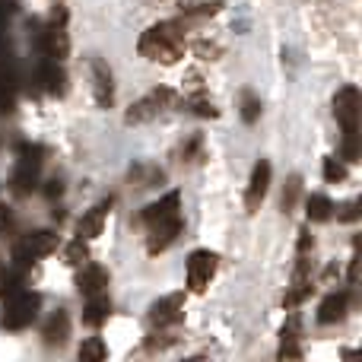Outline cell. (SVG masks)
I'll list each match as a JSON object with an SVG mask.
<instances>
[{
	"mask_svg": "<svg viewBox=\"0 0 362 362\" xmlns=\"http://www.w3.org/2000/svg\"><path fill=\"white\" fill-rule=\"evenodd\" d=\"M334 115L344 124V134H359V89L344 86L334 95Z\"/></svg>",
	"mask_w": 362,
	"mask_h": 362,
	"instance_id": "3",
	"label": "cell"
},
{
	"mask_svg": "<svg viewBox=\"0 0 362 362\" xmlns=\"http://www.w3.org/2000/svg\"><path fill=\"white\" fill-rule=\"evenodd\" d=\"M108 210H112V200H102V204H95L93 210L86 213V216L76 223V235L83 238V242H89V238H95L102 232V226H105V216Z\"/></svg>",
	"mask_w": 362,
	"mask_h": 362,
	"instance_id": "9",
	"label": "cell"
},
{
	"mask_svg": "<svg viewBox=\"0 0 362 362\" xmlns=\"http://www.w3.org/2000/svg\"><path fill=\"white\" fill-rule=\"evenodd\" d=\"M216 261L219 257L206 248L191 251V257H187V289H191V293H204V289L210 286L213 274H216Z\"/></svg>",
	"mask_w": 362,
	"mask_h": 362,
	"instance_id": "2",
	"label": "cell"
},
{
	"mask_svg": "<svg viewBox=\"0 0 362 362\" xmlns=\"http://www.w3.org/2000/svg\"><path fill=\"white\" fill-rule=\"evenodd\" d=\"M54 248H57V235H51V232H32V235L25 238V251H29L32 257L51 255Z\"/></svg>",
	"mask_w": 362,
	"mask_h": 362,
	"instance_id": "16",
	"label": "cell"
},
{
	"mask_svg": "<svg viewBox=\"0 0 362 362\" xmlns=\"http://www.w3.org/2000/svg\"><path fill=\"white\" fill-rule=\"evenodd\" d=\"M140 54L150 61H163V64H175L178 57H185V32L181 23L169 19V23H156L140 35Z\"/></svg>",
	"mask_w": 362,
	"mask_h": 362,
	"instance_id": "1",
	"label": "cell"
},
{
	"mask_svg": "<svg viewBox=\"0 0 362 362\" xmlns=\"http://www.w3.org/2000/svg\"><path fill=\"white\" fill-rule=\"evenodd\" d=\"M86 257H89V251H86V245H83V238H76V242L67 245V261L70 264H83Z\"/></svg>",
	"mask_w": 362,
	"mask_h": 362,
	"instance_id": "23",
	"label": "cell"
},
{
	"mask_svg": "<svg viewBox=\"0 0 362 362\" xmlns=\"http://www.w3.org/2000/svg\"><path fill=\"white\" fill-rule=\"evenodd\" d=\"M108 286V274L99 267V264H86L80 274V280H76V289H80V296H86V299H93V296H102Z\"/></svg>",
	"mask_w": 362,
	"mask_h": 362,
	"instance_id": "10",
	"label": "cell"
},
{
	"mask_svg": "<svg viewBox=\"0 0 362 362\" xmlns=\"http://www.w3.org/2000/svg\"><path fill=\"white\" fill-rule=\"evenodd\" d=\"M67 334H70V321H67V315L64 312H57V315H51L48 318V325H45V331H42V337H45V344L48 346H61L64 340H67Z\"/></svg>",
	"mask_w": 362,
	"mask_h": 362,
	"instance_id": "14",
	"label": "cell"
},
{
	"mask_svg": "<svg viewBox=\"0 0 362 362\" xmlns=\"http://www.w3.org/2000/svg\"><path fill=\"white\" fill-rule=\"evenodd\" d=\"M267 187H270V163L261 159V163H255V169H251L248 191H245V210L255 213L257 206L264 204V197H267Z\"/></svg>",
	"mask_w": 362,
	"mask_h": 362,
	"instance_id": "6",
	"label": "cell"
},
{
	"mask_svg": "<svg viewBox=\"0 0 362 362\" xmlns=\"http://www.w3.org/2000/svg\"><path fill=\"white\" fill-rule=\"evenodd\" d=\"M191 108H194V115H200V118H216L219 115V108L213 105L210 99H191Z\"/></svg>",
	"mask_w": 362,
	"mask_h": 362,
	"instance_id": "22",
	"label": "cell"
},
{
	"mask_svg": "<svg viewBox=\"0 0 362 362\" xmlns=\"http://www.w3.org/2000/svg\"><path fill=\"white\" fill-rule=\"evenodd\" d=\"M340 219H346V223H350V219H356V204H346L344 213H340Z\"/></svg>",
	"mask_w": 362,
	"mask_h": 362,
	"instance_id": "26",
	"label": "cell"
},
{
	"mask_svg": "<svg viewBox=\"0 0 362 362\" xmlns=\"http://www.w3.org/2000/svg\"><path fill=\"white\" fill-rule=\"evenodd\" d=\"M223 10V0H210V4H191L185 6V16H213Z\"/></svg>",
	"mask_w": 362,
	"mask_h": 362,
	"instance_id": "19",
	"label": "cell"
},
{
	"mask_svg": "<svg viewBox=\"0 0 362 362\" xmlns=\"http://www.w3.org/2000/svg\"><path fill=\"white\" fill-rule=\"evenodd\" d=\"M35 305H38V296H29V293H16V296H10V312H6V318H4V325L6 327H25L32 318H35Z\"/></svg>",
	"mask_w": 362,
	"mask_h": 362,
	"instance_id": "8",
	"label": "cell"
},
{
	"mask_svg": "<svg viewBox=\"0 0 362 362\" xmlns=\"http://www.w3.org/2000/svg\"><path fill=\"white\" fill-rule=\"evenodd\" d=\"M305 206H308V219H312V223H327V219L334 216V204L325 194H312Z\"/></svg>",
	"mask_w": 362,
	"mask_h": 362,
	"instance_id": "17",
	"label": "cell"
},
{
	"mask_svg": "<svg viewBox=\"0 0 362 362\" xmlns=\"http://www.w3.org/2000/svg\"><path fill=\"white\" fill-rule=\"evenodd\" d=\"M178 206H181V194L178 191H169L163 200H156V204H150L140 216H144L146 226L159 223V219H169V216H178Z\"/></svg>",
	"mask_w": 362,
	"mask_h": 362,
	"instance_id": "12",
	"label": "cell"
},
{
	"mask_svg": "<svg viewBox=\"0 0 362 362\" xmlns=\"http://www.w3.org/2000/svg\"><path fill=\"white\" fill-rule=\"evenodd\" d=\"M185 223H181V213L178 216H169V219H159V223L150 226V255H159L165 251L169 245H175V238L181 235Z\"/></svg>",
	"mask_w": 362,
	"mask_h": 362,
	"instance_id": "7",
	"label": "cell"
},
{
	"mask_svg": "<svg viewBox=\"0 0 362 362\" xmlns=\"http://www.w3.org/2000/svg\"><path fill=\"white\" fill-rule=\"evenodd\" d=\"M346 302H350V296H346V293H331V296H327V299L318 305V321H321V325H334V321H344Z\"/></svg>",
	"mask_w": 362,
	"mask_h": 362,
	"instance_id": "13",
	"label": "cell"
},
{
	"mask_svg": "<svg viewBox=\"0 0 362 362\" xmlns=\"http://www.w3.org/2000/svg\"><path fill=\"white\" fill-rule=\"evenodd\" d=\"M108 315H112V302H108L105 296H93L86 312H83V321H86L89 327H99L102 321H108Z\"/></svg>",
	"mask_w": 362,
	"mask_h": 362,
	"instance_id": "15",
	"label": "cell"
},
{
	"mask_svg": "<svg viewBox=\"0 0 362 362\" xmlns=\"http://www.w3.org/2000/svg\"><path fill=\"white\" fill-rule=\"evenodd\" d=\"M325 178L331 181H344L346 178V165L344 163H337V159H325Z\"/></svg>",
	"mask_w": 362,
	"mask_h": 362,
	"instance_id": "21",
	"label": "cell"
},
{
	"mask_svg": "<svg viewBox=\"0 0 362 362\" xmlns=\"http://www.w3.org/2000/svg\"><path fill=\"white\" fill-rule=\"evenodd\" d=\"M257 115H261V102H257L255 95H245V112H242V118L251 124V121H255Z\"/></svg>",
	"mask_w": 362,
	"mask_h": 362,
	"instance_id": "24",
	"label": "cell"
},
{
	"mask_svg": "<svg viewBox=\"0 0 362 362\" xmlns=\"http://www.w3.org/2000/svg\"><path fill=\"white\" fill-rule=\"evenodd\" d=\"M312 248H315V238L308 235V229H302L299 232V255H308Z\"/></svg>",
	"mask_w": 362,
	"mask_h": 362,
	"instance_id": "25",
	"label": "cell"
},
{
	"mask_svg": "<svg viewBox=\"0 0 362 362\" xmlns=\"http://www.w3.org/2000/svg\"><path fill=\"white\" fill-rule=\"evenodd\" d=\"M299 191H302V181L299 178H289V187L283 191V210H286V213H293L296 200H299Z\"/></svg>",
	"mask_w": 362,
	"mask_h": 362,
	"instance_id": "20",
	"label": "cell"
},
{
	"mask_svg": "<svg viewBox=\"0 0 362 362\" xmlns=\"http://www.w3.org/2000/svg\"><path fill=\"white\" fill-rule=\"evenodd\" d=\"M181 315H185V293H172V296H165V299L153 302L150 325L153 327H172L181 321Z\"/></svg>",
	"mask_w": 362,
	"mask_h": 362,
	"instance_id": "5",
	"label": "cell"
},
{
	"mask_svg": "<svg viewBox=\"0 0 362 362\" xmlns=\"http://www.w3.org/2000/svg\"><path fill=\"white\" fill-rule=\"evenodd\" d=\"M93 93H95V102H99L102 108H108L115 102L112 70H108L102 61H93Z\"/></svg>",
	"mask_w": 362,
	"mask_h": 362,
	"instance_id": "11",
	"label": "cell"
},
{
	"mask_svg": "<svg viewBox=\"0 0 362 362\" xmlns=\"http://www.w3.org/2000/svg\"><path fill=\"white\" fill-rule=\"evenodd\" d=\"M6 223H10V213H4V206H0V229H4Z\"/></svg>",
	"mask_w": 362,
	"mask_h": 362,
	"instance_id": "27",
	"label": "cell"
},
{
	"mask_svg": "<svg viewBox=\"0 0 362 362\" xmlns=\"http://www.w3.org/2000/svg\"><path fill=\"white\" fill-rule=\"evenodd\" d=\"M108 356V350H105V344H102L99 337H89L86 344L80 346V359L83 362H102Z\"/></svg>",
	"mask_w": 362,
	"mask_h": 362,
	"instance_id": "18",
	"label": "cell"
},
{
	"mask_svg": "<svg viewBox=\"0 0 362 362\" xmlns=\"http://www.w3.org/2000/svg\"><path fill=\"white\" fill-rule=\"evenodd\" d=\"M172 102V89H153L150 95H144L140 102H134L131 108H127V124H144V121L156 118L159 112H163V105H169Z\"/></svg>",
	"mask_w": 362,
	"mask_h": 362,
	"instance_id": "4",
	"label": "cell"
}]
</instances>
